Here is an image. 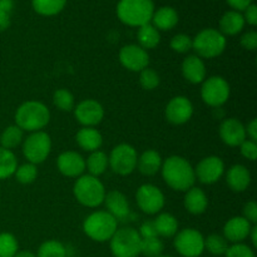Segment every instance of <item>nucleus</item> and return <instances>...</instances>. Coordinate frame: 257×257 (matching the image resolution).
I'll return each mask as SVG.
<instances>
[{"mask_svg":"<svg viewBox=\"0 0 257 257\" xmlns=\"http://www.w3.org/2000/svg\"><path fill=\"white\" fill-rule=\"evenodd\" d=\"M161 172L168 187L178 192H186L195 186V168L181 156H170L166 158L161 167Z\"/></svg>","mask_w":257,"mask_h":257,"instance_id":"f257e3e1","label":"nucleus"},{"mask_svg":"<svg viewBox=\"0 0 257 257\" xmlns=\"http://www.w3.org/2000/svg\"><path fill=\"white\" fill-rule=\"evenodd\" d=\"M75 142L83 151L92 153L102 147L103 137L97 128L82 127L75 135Z\"/></svg>","mask_w":257,"mask_h":257,"instance_id":"b1692460","label":"nucleus"},{"mask_svg":"<svg viewBox=\"0 0 257 257\" xmlns=\"http://www.w3.org/2000/svg\"><path fill=\"white\" fill-rule=\"evenodd\" d=\"M218 133L222 142L230 147H238L243 141L247 140L245 125L237 118H226L222 120Z\"/></svg>","mask_w":257,"mask_h":257,"instance_id":"a211bd4d","label":"nucleus"},{"mask_svg":"<svg viewBox=\"0 0 257 257\" xmlns=\"http://www.w3.org/2000/svg\"><path fill=\"white\" fill-rule=\"evenodd\" d=\"M183 206L187 212L192 213V215H202L208 207V197L202 188L193 186L190 190L186 191Z\"/></svg>","mask_w":257,"mask_h":257,"instance_id":"5701e85b","label":"nucleus"},{"mask_svg":"<svg viewBox=\"0 0 257 257\" xmlns=\"http://www.w3.org/2000/svg\"><path fill=\"white\" fill-rule=\"evenodd\" d=\"M152 25L156 29L160 30H171L177 25L178 23V13L171 7H162L160 9L155 10L152 15Z\"/></svg>","mask_w":257,"mask_h":257,"instance_id":"a878e982","label":"nucleus"},{"mask_svg":"<svg viewBox=\"0 0 257 257\" xmlns=\"http://www.w3.org/2000/svg\"><path fill=\"white\" fill-rule=\"evenodd\" d=\"M14 176L15 178H17L18 182L22 183V185H30V183L34 182L38 177L37 165L27 162L22 166H18Z\"/></svg>","mask_w":257,"mask_h":257,"instance_id":"58836bf2","label":"nucleus"},{"mask_svg":"<svg viewBox=\"0 0 257 257\" xmlns=\"http://www.w3.org/2000/svg\"><path fill=\"white\" fill-rule=\"evenodd\" d=\"M74 117L83 127H95L104 118V108L98 100L84 99L74 107Z\"/></svg>","mask_w":257,"mask_h":257,"instance_id":"4468645a","label":"nucleus"},{"mask_svg":"<svg viewBox=\"0 0 257 257\" xmlns=\"http://www.w3.org/2000/svg\"><path fill=\"white\" fill-rule=\"evenodd\" d=\"M241 155L246 158V160L255 161L257 158V143L253 142V141L245 140L240 146Z\"/></svg>","mask_w":257,"mask_h":257,"instance_id":"37998d69","label":"nucleus"},{"mask_svg":"<svg viewBox=\"0 0 257 257\" xmlns=\"http://www.w3.org/2000/svg\"><path fill=\"white\" fill-rule=\"evenodd\" d=\"M118 57L120 64L130 72H142L150 64V54L138 44L124 45Z\"/></svg>","mask_w":257,"mask_h":257,"instance_id":"2eb2a0df","label":"nucleus"},{"mask_svg":"<svg viewBox=\"0 0 257 257\" xmlns=\"http://www.w3.org/2000/svg\"><path fill=\"white\" fill-rule=\"evenodd\" d=\"M171 49L180 54H185L192 50V38L187 34H177L171 39Z\"/></svg>","mask_w":257,"mask_h":257,"instance_id":"a19ab883","label":"nucleus"},{"mask_svg":"<svg viewBox=\"0 0 257 257\" xmlns=\"http://www.w3.org/2000/svg\"><path fill=\"white\" fill-rule=\"evenodd\" d=\"M228 248V241L223 237V235L211 233L205 237V250H207L213 256L225 255Z\"/></svg>","mask_w":257,"mask_h":257,"instance_id":"72a5a7b5","label":"nucleus"},{"mask_svg":"<svg viewBox=\"0 0 257 257\" xmlns=\"http://www.w3.org/2000/svg\"><path fill=\"white\" fill-rule=\"evenodd\" d=\"M245 19L240 12L230 10L226 12L220 19V32L223 35H236L242 32L245 27Z\"/></svg>","mask_w":257,"mask_h":257,"instance_id":"bb28decb","label":"nucleus"},{"mask_svg":"<svg viewBox=\"0 0 257 257\" xmlns=\"http://www.w3.org/2000/svg\"><path fill=\"white\" fill-rule=\"evenodd\" d=\"M14 257H37V255L35 253H33L32 251H18L17 255H15Z\"/></svg>","mask_w":257,"mask_h":257,"instance_id":"5fc2aeb1","label":"nucleus"},{"mask_svg":"<svg viewBox=\"0 0 257 257\" xmlns=\"http://www.w3.org/2000/svg\"><path fill=\"white\" fill-rule=\"evenodd\" d=\"M136 201L142 212L147 215H156L163 210L166 203L165 195L157 186L145 183L140 186L136 192Z\"/></svg>","mask_w":257,"mask_h":257,"instance_id":"f8f14e48","label":"nucleus"},{"mask_svg":"<svg viewBox=\"0 0 257 257\" xmlns=\"http://www.w3.org/2000/svg\"><path fill=\"white\" fill-rule=\"evenodd\" d=\"M140 233L141 238H150V237H158L157 231H156L155 223L153 221H145L141 225L140 230H137Z\"/></svg>","mask_w":257,"mask_h":257,"instance_id":"49530a36","label":"nucleus"},{"mask_svg":"<svg viewBox=\"0 0 257 257\" xmlns=\"http://www.w3.org/2000/svg\"><path fill=\"white\" fill-rule=\"evenodd\" d=\"M67 0H32V7L42 17H54L64 9Z\"/></svg>","mask_w":257,"mask_h":257,"instance_id":"7c9ffc66","label":"nucleus"},{"mask_svg":"<svg viewBox=\"0 0 257 257\" xmlns=\"http://www.w3.org/2000/svg\"><path fill=\"white\" fill-rule=\"evenodd\" d=\"M225 173V163L217 156H208L202 158L195 168L196 180L203 185H213Z\"/></svg>","mask_w":257,"mask_h":257,"instance_id":"ddd939ff","label":"nucleus"},{"mask_svg":"<svg viewBox=\"0 0 257 257\" xmlns=\"http://www.w3.org/2000/svg\"><path fill=\"white\" fill-rule=\"evenodd\" d=\"M165 115L166 119L172 124H185L193 115L192 102L185 95L173 97L166 105Z\"/></svg>","mask_w":257,"mask_h":257,"instance_id":"dca6fc26","label":"nucleus"},{"mask_svg":"<svg viewBox=\"0 0 257 257\" xmlns=\"http://www.w3.org/2000/svg\"><path fill=\"white\" fill-rule=\"evenodd\" d=\"M158 257H173V256H163V255H161V256H158Z\"/></svg>","mask_w":257,"mask_h":257,"instance_id":"6e6d98bb","label":"nucleus"},{"mask_svg":"<svg viewBox=\"0 0 257 257\" xmlns=\"http://www.w3.org/2000/svg\"><path fill=\"white\" fill-rule=\"evenodd\" d=\"M24 141V132L17 124L9 125L0 136V147L13 151Z\"/></svg>","mask_w":257,"mask_h":257,"instance_id":"2f4dec72","label":"nucleus"},{"mask_svg":"<svg viewBox=\"0 0 257 257\" xmlns=\"http://www.w3.org/2000/svg\"><path fill=\"white\" fill-rule=\"evenodd\" d=\"M103 203L105 205L107 212L110 213L117 221H124L130 217L131 207L128 198L123 192L118 190L109 191L105 193Z\"/></svg>","mask_w":257,"mask_h":257,"instance_id":"6ab92c4d","label":"nucleus"},{"mask_svg":"<svg viewBox=\"0 0 257 257\" xmlns=\"http://www.w3.org/2000/svg\"><path fill=\"white\" fill-rule=\"evenodd\" d=\"M253 225H251L242 216L231 217L223 226V237L232 243H241L248 238L250 231Z\"/></svg>","mask_w":257,"mask_h":257,"instance_id":"aec40b11","label":"nucleus"},{"mask_svg":"<svg viewBox=\"0 0 257 257\" xmlns=\"http://www.w3.org/2000/svg\"><path fill=\"white\" fill-rule=\"evenodd\" d=\"M37 257H67V248L60 241H44L38 248Z\"/></svg>","mask_w":257,"mask_h":257,"instance_id":"f704fd0d","label":"nucleus"},{"mask_svg":"<svg viewBox=\"0 0 257 257\" xmlns=\"http://www.w3.org/2000/svg\"><path fill=\"white\" fill-rule=\"evenodd\" d=\"M201 87V98L207 105L218 108L225 104L231 94V88L227 80L220 75L206 78Z\"/></svg>","mask_w":257,"mask_h":257,"instance_id":"1a4fd4ad","label":"nucleus"},{"mask_svg":"<svg viewBox=\"0 0 257 257\" xmlns=\"http://www.w3.org/2000/svg\"><path fill=\"white\" fill-rule=\"evenodd\" d=\"M74 197L84 207L95 208L104 201L105 191L104 185L98 177L90 175H82L77 178L73 186Z\"/></svg>","mask_w":257,"mask_h":257,"instance_id":"20e7f679","label":"nucleus"},{"mask_svg":"<svg viewBox=\"0 0 257 257\" xmlns=\"http://www.w3.org/2000/svg\"><path fill=\"white\" fill-rule=\"evenodd\" d=\"M162 163L163 160L157 151L147 150L138 156L137 170L145 176H155L161 171Z\"/></svg>","mask_w":257,"mask_h":257,"instance_id":"393cba45","label":"nucleus"},{"mask_svg":"<svg viewBox=\"0 0 257 257\" xmlns=\"http://www.w3.org/2000/svg\"><path fill=\"white\" fill-rule=\"evenodd\" d=\"M57 167L65 177L78 178L84 173L85 160L75 151H65L58 156Z\"/></svg>","mask_w":257,"mask_h":257,"instance_id":"f3484780","label":"nucleus"},{"mask_svg":"<svg viewBox=\"0 0 257 257\" xmlns=\"http://www.w3.org/2000/svg\"><path fill=\"white\" fill-rule=\"evenodd\" d=\"M248 237L251 238V242H252L253 247H256V246H257V227H256V225L252 226V228H251Z\"/></svg>","mask_w":257,"mask_h":257,"instance_id":"864d4df0","label":"nucleus"},{"mask_svg":"<svg viewBox=\"0 0 257 257\" xmlns=\"http://www.w3.org/2000/svg\"><path fill=\"white\" fill-rule=\"evenodd\" d=\"M17 168L18 160L14 152L0 147V180H7L14 176Z\"/></svg>","mask_w":257,"mask_h":257,"instance_id":"473e14b6","label":"nucleus"},{"mask_svg":"<svg viewBox=\"0 0 257 257\" xmlns=\"http://www.w3.org/2000/svg\"><path fill=\"white\" fill-rule=\"evenodd\" d=\"M243 19H245V23L250 24L251 27H255L257 25V8L255 4H251L250 7L246 8L243 10Z\"/></svg>","mask_w":257,"mask_h":257,"instance_id":"de8ad7c7","label":"nucleus"},{"mask_svg":"<svg viewBox=\"0 0 257 257\" xmlns=\"http://www.w3.org/2000/svg\"><path fill=\"white\" fill-rule=\"evenodd\" d=\"M225 257H255V252L245 243H233L232 246H228Z\"/></svg>","mask_w":257,"mask_h":257,"instance_id":"79ce46f5","label":"nucleus"},{"mask_svg":"<svg viewBox=\"0 0 257 257\" xmlns=\"http://www.w3.org/2000/svg\"><path fill=\"white\" fill-rule=\"evenodd\" d=\"M161 78L156 70L151 68H146L142 72H140V84L143 89L153 90L160 85Z\"/></svg>","mask_w":257,"mask_h":257,"instance_id":"ea45409f","label":"nucleus"},{"mask_svg":"<svg viewBox=\"0 0 257 257\" xmlns=\"http://www.w3.org/2000/svg\"><path fill=\"white\" fill-rule=\"evenodd\" d=\"M181 69H182L183 78L192 84H201L207 77L205 62L196 54L188 55L182 62Z\"/></svg>","mask_w":257,"mask_h":257,"instance_id":"412c9836","label":"nucleus"},{"mask_svg":"<svg viewBox=\"0 0 257 257\" xmlns=\"http://www.w3.org/2000/svg\"><path fill=\"white\" fill-rule=\"evenodd\" d=\"M242 217L246 218L251 225H256L257 222V203L255 201H250L243 206Z\"/></svg>","mask_w":257,"mask_h":257,"instance_id":"c03bdc74","label":"nucleus"},{"mask_svg":"<svg viewBox=\"0 0 257 257\" xmlns=\"http://www.w3.org/2000/svg\"><path fill=\"white\" fill-rule=\"evenodd\" d=\"M118 228V221L107 211H94L83 221V231L95 242H107Z\"/></svg>","mask_w":257,"mask_h":257,"instance_id":"39448f33","label":"nucleus"},{"mask_svg":"<svg viewBox=\"0 0 257 257\" xmlns=\"http://www.w3.org/2000/svg\"><path fill=\"white\" fill-rule=\"evenodd\" d=\"M19 251L17 237L10 232L0 233V257H14Z\"/></svg>","mask_w":257,"mask_h":257,"instance_id":"4c0bfd02","label":"nucleus"},{"mask_svg":"<svg viewBox=\"0 0 257 257\" xmlns=\"http://www.w3.org/2000/svg\"><path fill=\"white\" fill-rule=\"evenodd\" d=\"M141 236L133 227L117 228L109 240L110 252L114 257H137L141 255Z\"/></svg>","mask_w":257,"mask_h":257,"instance_id":"0eeeda50","label":"nucleus"},{"mask_svg":"<svg viewBox=\"0 0 257 257\" xmlns=\"http://www.w3.org/2000/svg\"><path fill=\"white\" fill-rule=\"evenodd\" d=\"M227 45L226 37L217 29H203L192 39V49L201 59H212L222 54Z\"/></svg>","mask_w":257,"mask_h":257,"instance_id":"423d86ee","label":"nucleus"},{"mask_svg":"<svg viewBox=\"0 0 257 257\" xmlns=\"http://www.w3.org/2000/svg\"><path fill=\"white\" fill-rule=\"evenodd\" d=\"M52 152V138L44 131L33 132L23 141V155L33 165L43 163Z\"/></svg>","mask_w":257,"mask_h":257,"instance_id":"6e6552de","label":"nucleus"},{"mask_svg":"<svg viewBox=\"0 0 257 257\" xmlns=\"http://www.w3.org/2000/svg\"><path fill=\"white\" fill-rule=\"evenodd\" d=\"M246 130V137H248V140L256 142L257 141V120L252 119L247 125H245Z\"/></svg>","mask_w":257,"mask_h":257,"instance_id":"8fccbe9b","label":"nucleus"},{"mask_svg":"<svg viewBox=\"0 0 257 257\" xmlns=\"http://www.w3.org/2000/svg\"><path fill=\"white\" fill-rule=\"evenodd\" d=\"M226 183L233 192H243L251 183V173L243 165H233L226 173Z\"/></svg>","mask_w":257,"mask_h":257,"instance_id":"4be33fe9","label":"nucleus"},{"mask_svg":"<svg viewBox=\"0 0 257 257\" xmlns=\"http://www.w3.org/2000/svg\"><path fill=\"white\" fill-rule=\"evenodd\" d=\"M53 103L62 112H70L75 107L74 95L64 88L55 90L54 94H53Z\"/></svg>","mask_w":257,"mask_h":257,"instance_id":"c9c22d12","label":"nucleus"},{"mask_svg":"<svg viewBox=\"0 0 257 257\" xmlns=\"http://www.w3.org/2000/svg\"><path fill=\"white\" fill-rule=\"evenodd\" d=\"M173 246L182 257H200L205 251V237L196 228H183L175 235Z\"/></svg>","mask_w":257,"mask_h":257,"instance_id":"9b49d317","label":"nucleus"},{"mask_svg":"<svg viewBox=\"0 0 257 257\" xmlns=\"http://www.w3.org/2000/svg\"><path fill=\"white\" fill-rule=\"evenodd\" d=\"M137 39L138 45H140L141 48H143L145 50L153 49V48H156L160 44L161 34L151 23H148V24L142 25V27L138 28Z\"/></svg>","mask_w":257,"mask_h":257,"instance_id":"c85d7f7f","label":"nucleus"},{"mask_svg":"<svg viewBox=\"0 0 257 257\" xmlns=\"http://www.w3.org/2000/svg\"><path fill=\"white\" fill-rule=\"evenodd\" d=\"M108 167H109L108 156L103 151H94L85 160V170L89 172L88 175L94 176V177H99L100 175H103Z\"/></svg>","mask_w":257,"mask_h":257,"instance_id":"c756f323","label":"nucleus"},{"mask_svg":"<svg viewBox=\"0 0 257 257\" xmlns=\"http://www.w3.org/2000/svg\"><path fill=\"white\" fill-rule=\"evenodd\" d=\"M165 250L162 240L160 237H150L141 240V253L146 257H158Z\"/></svg>","mask_w":257,"mask_h":257,"instance_id":"e433bc0d","label":"nucleus"},{"mask_svg":"<svg viewBox=\"0 0 257 257\" xmlns=\"http://www.w3.org/2000/svg\"><path fill=\"white\" fill-rule=\"evenodd\" d=\"M13 9H14V0H0V12L10 14Z\"/></svg>","mask_w":257,"mask_h":257,"instance_id":"603ef678","label":"nucleus"},{"mask_svg":"<svg viewBox=\"0 0 257 257\" xmlns=\"http://www.w3.org/2000/svg\"><path fill=\"white\" fill-rule=\"evenodd\" d=\"M158 237H175L178 232V221L172 213L162 212L153 220Z\"/></svg>","mask_w":257,"mask_h":257,"instance_id":"cd10ccee","label":"nucleus"},{"mask_svg":"<svg viewBox=\"0 0 257 257\" xmlns=\"http://www.w3.org/2000/svg\"><path fill=\"white\" fill-rule=\"evenodd\" d=\"M138 155L133 146L128 143H120L115 146L108 156L109 167L119 176H128L137 170Z\"/></svg>","mask_w":257,"mask_h":257,"instance_id":"9d476101","label":"nucleus"},{"mask_svg":"<svg viewBox=\"0 0 257 257\" xmlns=\"http://www.w3.org/2000/svg\"><path fill=\"white\" fill-rule=\"evenodd\" d=\"M240 43L241 45H242V48H245L246 50L253 52L257 48V33L253 32V30L245 33V34L241 37Z\"/></svg>","mask_w":257,"mask_h":257,"instance_id":"a18cd8bd","label":"nucleus"},{"mask_svg":"<svg viewBox=\"0 0 257 257\" xmlns=\"http://www.w3.org/2000/svg\"><path fill=\"white\" fill-rule=\"evenodd\" d=\"M14 119L23 132H39L49 123L50 112L39 100H27L18 107Z\"/></svg>","mask_w":257,"mask_h":257,"instance_id":"f03ea898","label":"nucleus"},{"mask_svg":"<svg viewBox=\"0 0 257 257\" xmlns=\"http://www.w3.org/2000/svg\"><path fill=\"white\" fill-rule=\"evenodd\" d=\"M115 13L123 24L140 28L151 23L155 4L152 0H119Z\"/></svg>","mask_w":257,"mask_h":257,"instance_id":"7ed1b4c3","label":"nucleus"},{"mask_svg":"<svg viewBox=\"0 0 257 257\" xmlns=\"http://www.w3.org/2000/svg\"><path fill=\"white\" fill-rule=\"evenodd\" d=\"M227 3L236 12H243L246 8L252 4V0H227Z\"/></svg>","mask_w":257,"mask_h":257,"instance_id":"09e8293b","label":"nucleus"},{"mask_svg":"<svg viewBox=\"0 0 257 257\" xmlns=\"http://www.w3.org/2000/svg\"><path fill=\"white\" fill-rule=\"evenodd\" d=\"M10 27V14L0 12V32H4Z\"/></svg>","mask_w":257,"mask_h":257,"instance_id":"3c124183","label":"nucleus"}]
</instances>
